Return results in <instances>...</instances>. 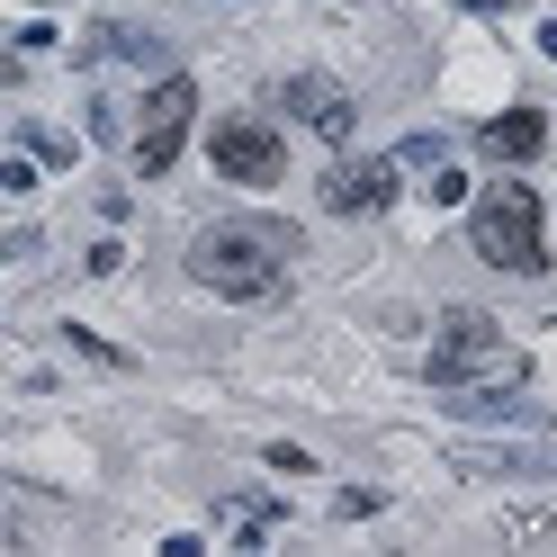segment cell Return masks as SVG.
Instances as JSON below:
<instances>
[{
    "label": "cell",
    "instance_id": "30bf717a",
    "mask_svg": "<svg viewBox=\"0 0 557 557\" xmlns=\"http://www.w3.org/2000/svg\"><path fill=\"white\" fill-rule=\"evenodd\" d=\"M468 476H557V449H468Z\"/></svg>",
    "mask_w": 557,
    "mask_h": 557
},
{
    "label": "cell",
    "instance_id": "7c38bea8",
    "mask_svg": "<svg viewBox=\"0 0 557 557\" xmlns=\"http://www.w3.org/2000/svg\"><path fill=\"white\" fill-rule=\"evenodd\" d=\"M270 468H278V476H306V468H315V459H306L297 441H270Z\"/></svg>",
    "mask_w": 557,
    "mask_h": 557
},
{
    "label": "cell",
    "instance_id": "5b68a950",
    "mask_svg": "<svg viewBox=\"0 0 557 557\" xmlns=\"http://www.w3.org/2000/svg\"><path fill=\"white\" fill-rule=\"evenodd\" d=\"M207 153H216V171L234 189H278L288 181V135L270 117H216L207 126Z\"/></svg>",
    "mask_w": 557,
    "mask_h": 557
},
{
    "label": "cell",
    "instance_id": "52a82bcc",
    "mask_svg": "<svg viewBox=\"0 0 557 557\" xmlns=\"http://www.w3.org/2000/svg\"><path fill=\"white\" fill-rule=\"evenodd\" d=\"M396 153H377V162H333L324 171V207L333 216H377V207H396Z\"/></svg>",
    "mask_w": 557,
    "mask_h": 557
},
{
    "label": "cell",
    "instance_id": "8992f818",
    "mask_svg": "<svg viewBox=\"0 0 557 557\" xmlns=\"http://www.w3.org/2000/svg\"><path fill=\"white\" fill-rule=\"evenodd\" d=\"M278 109H288L297 126H315L324 145H351V126H360V99L342 82H324V73H288L278 82Z\"/></svg>",
    "mask_w": 557,
    "mask_h": 557
},
{
    "label": "cell",
    "instance_id": "4fadbf2b",
    "mask_svg": "<svg viewBox=\"0 0 557 557\" xmlns=\"http://www.w3.org/2000/svg\"><path fill=\"white\" fill-rule=\"evenodd\" d=\"M540 46H548V54H557V18H548V27H540Z\"/></svg>",
    "mask_w": 557,
    "mask_h": 557
},
{
    "label": "cell",
    "instance_id": "7a4b0ae2",
    "mask_svg": "<svg viewBox=\"0 0 557 557\" xmlns=\"http://www.w3.org/2000/svg\"><path fill=\"white\" fill-rule=\"evenodd\" d=\"M468 243L485 270H512V278H540L548 270V225H540V189L531 181H495L468 216Z\"/></svg>",
    "mask_w": 557,
    "mask_h": 557
},
{
    "label": "cell",
    "instance_id": "ba28073f",
    "mask_svg": "<svg viewBox=\"0 0 557 557\" xmlns=\"http://www.w3.org/2000/svg\"><path fill=\"white\" fill-rule=\"evenodd\" d=\"M441 405L459 423H540V405L521 396V377H495V387H441Z\"/></svg>",
    "mask_w": 557,
    "mask_h": 557
},
{
    "label": "cell",
    "instance_id": "6da1fadb",
    "mask_svg": "<svg viewBox=\"0 0 557 557\" xmlns=\"http://www.w3.org/2000/svg\"><path fill=\"white\" fill-rule=\"evenodd\" d=\"M288 261H297V225H270V216H225L189 243V278L207 297H234V306H261L288 288Z\"/></svg>",
    "mask_w": 557,
    "mask_h": 557
},
{
    "label": "cell",
    "instance_id": "9c48e42d",
    "mask_svg": "<svg viewBox=\"0 0 557 557\" xmlns=\"http://www.w3.org/2000/svg\"><path fill=\"white\" fill-rule=\"evenodd\" d=\"M476 145L495 153V162H531V153L548 145V117H540V109H504V117L476 126Z\"/></svg>",
    "mask_w": 557,
    "mask_h": 557
},
{
    "label": "cell",
    "instance_id": "8fae6325",
    "mask_svg": "<svg viewBox=\"0 0 557 557\" xmlns=\"http://www.w3.org/2000/svg\"><path fill=\"white\" fill-rule=\"evenodd\" d=\"M90 46H99V54H117V63H162V46H153V37H135V27H117V18H109V27H90Z\"/></svg>",
    "mask_w": 557,
    "mask_h": 557
},
{
    "label": "cell",
    "instance_id": "3957f363",
    "mask_svg": "<svg viewBox=\"0 0 557 557\" xmlns=\"http://www.w3.org/2000/svg\"><path fill=\"white\" fill-rule=\"evenodd\" d=\"M495 377H531V360L504 342L495 315H476V306H449L441 333H432V387H495Z\"/></svg>",
    "mask_w": 557,
    "mask_h": 557
},
{
    "label": "cell",
    "instance_id": "277c9868",
    "mask_svg": "<svg viewBox=\"0 0 557 557\" xmlns=\"http://www.w3.org/2000/svg\"><path fill=\"white\" fill-rule=\"evenodd\" d=\"M189 126H198V82H189V73H162V82L145 90V117H135V171L162 181V171L181 162Z\"/></svg>",
    "mask_w": 557,
    "mask_h": 557
}]
</instances>
